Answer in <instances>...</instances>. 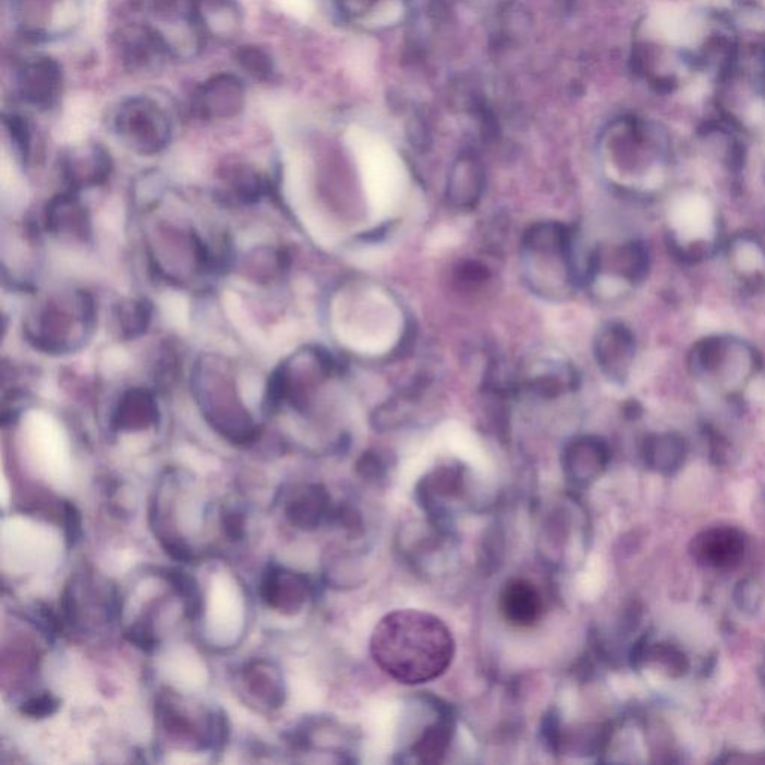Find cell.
Segmentation results:
<instances>
[{
	"mask_svg": "<svg viewBox=\"0 0 765 765\" xmlns=\"http://www.w3.org/2000/svg\"><path fill=\"white\" fill-rule=\"evenodd\" d=\"M371 653L384 673L417 685L446 673L455 640L443 621L419 610H396L384 616L371 637Z\"/></svg>",
	"mask_w": 765,
	"mask_h": 765,
	"instance_id": "1",
	"label": "cell"
},
{
	"mask_svg": "<svg viewBox=\"0 0 765 765\" xmlns=\"http://www.w3.org/2000/svg\"><path fill=\"white\" fill-rule=\"evenodd\" d=\"M528 283L537 295L562 298L579 280L574 238L562 223L538 222L523 235Z\"/></svg>",
	"mask_w": 765,
	"mask_h": 765,
	"instance_id": "2",
	"label": "cell"
},
{
	"mask_svg": "<svg viewBox=\"0 0 765 765\" xmlns=\"http://www.w3.org/2000/svg\"><path fill=\"white\" fill-rule=\"evenodd\" d=\"M692 374L719 395H740L761 368L760 356L751 344L730 335H715L692 350Z\"/></svg>",
	"mask_w": 765,
	"mask_h": 765,
	"instance_id": "3",
	"label": "cell"
},
{
	"mask_svg": "<svg viewBox=\"0 0 765 765\" xmlns=\"http://www.w3.org/2000/svg\"><path fill=\"white\" fill-rule=\"evenodd\" d=\"M718 213L703 195L682 196L670 213L671 243L686 259L709 256L718 241Z\"/></svg>",
	"mask_w": 765,
	"mask_h": 765,
	"instance_id": "4",
	"label": "cell"
},
{
	"mask_svg": "<svg viewBox=\"0 0 765 765\" xmlns=\"http://www.w3.org/2000/svg\"><path fill=\"white\" fill-rule=\"evenodd\" d=\"M12 17L27 38L50 41L62 38L78 26V0H11Z\"/></svg>",
	"mask_w": 765,
	"mask_h": 765,
	"instance_id": "5",
	"label": "cell"
},
{
	"mask_svg": "<svg viewBox=\"0 0 765 765\" xmlns=\"http://www.w3.org/2000/svg\"><path fill=\"white\" fill-rule=\"evenodd\" d=\"M114 125L123 138L145 150L165 144L171 130L165 108L150 96L123 99L114 111Z\"/></svg>",
	"mask_w": 765,
	"mask_h": 765,
	"instance_id": "6",
	"label": "cell"
},
{
	"mask_svg": "<svg viewBox=\"0 0 765 765\" xmlns=\"http://www.w3.org/2000/svg\"><path fill=\"white\" fill-rule=\"evenodd\" d=\"M15 83L24 104L36 110H50L62 98L65 77L59 62L51 57L39 56L20 66Z\"/></svg>",
	"mask_w": 765,
	"mask_h": 765,
	"instance_id": "7",
	"label": "cell"
},
{
	"mask_svg": "<svg viewBox=\"0 0 765 765\" xmlns=\"http://www.w3.org/2000/svg\"><path fill=\"white\" fill-rule=\"evenodd\" d=\"M594 356L606 379L613 383H625L636 362V337L622 323H607L595 337Z\"/></svg>",
	"mask_w": 765,
	"mask_h": 765,
	"instance_id": "8",
	"label": "cell"
},
{
	"mask_svg": "<svg viewBox=\"0 0 765 765\" xmlns=\"http://www.w3.org/2000/svg\"><path fill=\"white\" fill-rule=\"evenodd\" d=\"M192 102L196 113L205 119H229L246 107V84L238 75L219 72L195 90Z\"/></svg>",
	"mask_w": 765,
	"mask_h": 765,
	"instance_id": "9",
	"label": "cell"
},
{
	"mask_svg": "<svg viewBox=\"0 0 765 765\" xmlns=\"http://www.w3.org/2000/svg\"><path fill=\"white\" fill-rule=\"evenodd\" d=\"M746 540L739 529L713 526L692 541V556L698 564L715 570H733L745 558Z\"/></svg>",
	"mask_w": 765,
	"mask_h": 765,
	"instance_id": "10",
	"label": "cell"
},
{
	"mask_svg": "<svg viewBox=\"0 0 765 765\" xmlns=\"http://www.w3.org/2000/svg\"><path fill=\"white\" fill-rule=\"evenodd\" d=\"M116 48L120 60L132 71L138 72L157 69L171 57L150 23L130 24L120 29L116 36Z\"/></svg>",
	"mask_w": 765,
	"mask_h": 765,
	"instance_id": "11",
	"label": "cell"
},
{
	"mask_svg": "<svg viewBox=\"0 0 765 765\" xmlns=\"http://www.w3.org/2000/svg\"><path fill=\"white\" fill-rule=\"evenodd\" d=\"M728 268L749 289L765 286V246L757 238L740 234L727 244Z\"/></svg>",
	"mask_w": 765,
	"mask_h": 765,
	"instance_id": "12",
	"label": "cell"
},
{
	"mask_svg": "<svg viewBox=\"0 0 765 765\" xmlns=\"http://www.w3.org/2000/svg\"><path fill=\"white\" fill-rule=\"evenodd\" d=\"M503 618L517 628L532 627L543 612L540 592L525 579L510 580L500 595Z\"/></svg>",
	"mask_w": 765,
	"mask_h": 765,
	"instance_id": "13",
	"label": "cell"
},
{
	"mask_svg": "<svg viewBox=\"0 0 765 765\" xmlns=\"http://www.w3.org/2000/svg\"><path fill=\"white\" fill-rule=\"evenodd\" d=\"M485 190V172L473 157H461L447 181V201L456 210H474Z\"/></svg>",
	"mask_w": 765,
	"mask_h": 765,
	"instance_id": "14",
	"label": "cell"
},
{
	"mask_svg": "<svg viewBox=\"0 0 765 765\" xmlns=\"http://www.w3.org/2000/svg\"><path fill=\"white\" fill-rule=\"evenodd\" d=\"M195 12L207 38H234L243 23L235 0H195Z\"/></svg>",
	"mask_w": 765,
	"mask_h": 765,
	"instance_id": "15",
	"label": "cell"
},
{
	"mask_svg": "<svg viewBox=\"0 0 765 765\" xmlns=\"http://www.w3.org/2000/svg\"><path fill=\"white\" fill-rule=\"evenodd\" d=\"M650 26L659 38L679 45H691L701 36L698 18L680 6L664 5L650 18Z\"/></svg>",
	"mask_w": 765,
	"mask_h": 765,
	"instance_id": "16",
	"label": "cell"
},
{
	"mask_svg": "<svg viewBox=\"0 0 765 765\" xmlns=\"http://www.w3.org/2000/svg\"><path fill=\"white\" fill-rule=\"evenodd\" d=\"M407 0H335L344 17L361 26L384 27L396 23Z\"/></svg>",
	"mask_w": 765,
	"mask_h": 765,
	"instance_id": "17",
	"label": "cell"
},
{
	"mask_svg": "<svg viewBox=\"0 0 765 765\" xmlns=\"http://www.w3.org/2000/svg\"><path fill=\"white\" fill-rule=\"evenodd\" d=\"M688 446L680 435L673 432L653 435L646 441L644 456L647 464L659 473L673 474L686 461Z\"/></svg>",
	"mask_w": 765,
	"mask_h": 765,
	"instance_id": "18",
	"label": "cell"
},
{
	"mask_svg": "<svg viewBox=\"0 0 765 765\" xmlns=\"http://www.w3.org/2000/svg\"><path fill=\"white\" fill-rule=\"evenodd\" d=\"M577 377L568 367L562 365H550L544 368V373H538L528 382V390L535 395L553 396L562 395V393L576 387Z\"/></svg>",
	"mask_w": 765,
	"mask_h": 765,
	"instance_id": "19",
	"label": "cell"
},
{
	"mask_svg": "<svg viewBox=\"0 0 765 765\" xmlns=\"http://www.w3.org/2000/svg\"><path fill=\"white\" fill-rule=\"evenodd\" d=\"M237 62L241 69L256 80L266 81L274 75V62L262 48L252 45L241 48L237 53Z\"/></svg>",
	"mask_w": 765,
	"mask_h": 765,
	"instance_id": "20",
	"label": "cell"
},
{
	"mask_svg": "<svg viewBox=\"0 0 765 765\" xmlns=\"http://www.w3.org/2000/svg\"><path fill=\"white\" fill-rule=\"evenodd\" d=\"M763 597V588L757 580H743L737 588L736 603L743 612L754 613L760 609Z\"/></svg>",
	"mask_w": 765,
	"mask_h": 765,
	"instance_id": "21",
	"label": "cell"
},
{
	"mask_svg": "<svg viewBox=\"0 0 765 765\" xmlns=\"http://www.w3.org/2000/svg\"><path fill=\"white\" fill-rule=\"evenodd\" d=\"M57 707H59V701L53 695L45 694L27 701L23 706V713L32 718H45V716L53 715Z\"/></svg>",
	"mask_w": 765,
	"mask_h": 765,
	"instance_id": "22",
	"label": "cell"
},
{
	"mask_svg": "<svg viewBox=\"0 0 765 765\" xmlns=\"http://www.w3.org/2000/svg\"><path fill=\"white\" fill-rule=\"evenodd\" d=\"M486 280V268L477 263H468L461 268V281L467 284L482 283Z\"/></svg>",
	"mask_w": 765,
	"mask_h": 765,
	"instance_id": "23",
	"label": "cell"
},
{
	"mask_svg": "<svg viewBox=\"0 0 765 765\" xmlns=\"http://www.w3.org/2000/svg\"><path fill=\"white\" fill-rule=\"evenodd\" d=\"M66 514H68L66 517H68L69 540H75L78 532H80V516H78L77 510H75L72 506H68V511H66Z\"/></svg>",
	"mask_w": 765,
	"mask_h": 765,
	"instance_id": "24",
	"label": "cell"
}]
</instances>
